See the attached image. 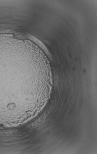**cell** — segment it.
Listing matches in <instances>:
<instances>
[{"label": "cell", "mask_w": 97, "mask_h": 154, "mask_svg": "<svg viewBox=\"0 0 97 154\" xmlns=\"http://www.w3.org/2000/svg\"><path fill=\"white\" fill-rule=\"evenodd\" d=\"M22 65L13 60H0V112L11 113L18 107L15 88L31 79Z\"/></svg>", "instance_id": "cell-1"}]
</instances>
